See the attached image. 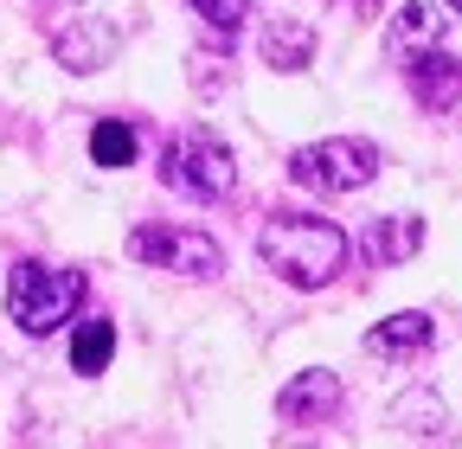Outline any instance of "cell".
Segmentation results:
<instances>
[{"instance_id":"obj_3","label":"cell","mask_w":462,"mask_h":449,"mask_svg":"<svg viewBox=\"0 0 462 449\" xmlns=\"http://www.w3.org/2000/svg\"><path fill=\"white\" fill-rule=\"evenodd\" d=\"M161 180L173 193H187L199 206L225 199L231 187H238V160H231V148L212 135V129H187V135H173L167 154H161Z\"/></svg>"},{"instance_id":"obj_16","label":"cell","mask_w":462,"mask_h":449,"mask_svg":"<svg viewBox=\"0 0 462 449\" xmlns=\"http://www.w3.org/2000/svg\"><path fill=\"white\" fill-rule=\"evenodd\" d=\"M398 424H411V430L430 436V430H443V405H437V399H404V405H398Z\"/></svg>"},{"instance_id":"obj_11","label":"cell","mask_w":462,"mask_h":449,"mask_svg":"<svg viewBox=\"0 0 462 449\" xmlns=\"http://www.w3.org/2000/svg\"><path fill=\"white\" fill-rule=\"evenodd\" d=\"M443 32H449V14H437L430 0H411V7H398V14H392V32H385V45L398 51V59H411V51L437 45Z\"/></svg>"},{"instance_id":"obj_15","label":"cell","mask_w":462,"mask_h":449,"mask_svg":"<svg viewBox=\"0 0 462 449\" xmlns=\"http://www.w3.org/2000/svg\"><path fill=\"white\" fill-rule=\"evenodd\" d=\"M193 14H199L212 32H238L245 14H251V0H193Z\"/></svg>"},{"instance_id":"obj_1","label":"cell","mask_w":462,"mask_h":449,"mask_svg":"<svg viewBox=\"0 0 462 449\" xmlns=\"http://www.w3.org/2000/svg\"><path fill=\"white\" fill-rule=\"evenodd\" d=\"M257 257L282 276V283H296V289H321L340 276L346 263V232L328 218H302V212H282L270 218L263 232H257Z\"/></svg>"},{"instance_id":"obj_7","label":"cell","mask_w":462,"mask_h":449,"mask_svg":"<svg viewBox=\"0 0 462 449\" xmlns=\"http://www.w3.org/2000/svg\"><path fill=\"white\" fill-rule=\"evenodd\" d=\"M411 96L430 109V116H449V109L462 103V65L449 59V51H437V45H424V51H411Z\"/></svg>"},{"instance_id":"obj_12","label":"cell","mask_w":462,"mask_h":449,"mask_svg":"<svg viewBox=\"0 0 462 449\" xmlns=\"http://www.w3.org/2000/svg\"><path fill=\"white\" fill-rule=\"evenodd\" d=\"M418 244H424V218L392 212V218H379V224H373L366 257H373V263H404V257H418Z\"/></svg>"},{"instance_id":"obj_18","label":"cell","mask_w":462,"mask_h":449,"mask_svg":"<svg viewBox=\"0 0 462 449\" xmlns=\"http://www.w3.org/2000/svg\"><path fill=\"white\" fill-rule=\"evenodd\" d=\"M449 7H462V0H449Z\"/></svg>"},{"instance_id":"obj_8","label":"cell","mask_w":462,"mask_h":449,"mask_svg":"<svg viewBox=\"0 0 462 449\" xmlns=\"http://www.w3.org/2000/svg\"><path fill=\"white\" fill-rule=\"evenodd\" d=\"M51 45H58V65H65V71H97V65L116 59V26H103V20H71Z\"/></svg>"},{"instance_id":"obj_6","label":"cell","mask_w":462,"mask_h":449,"mask_svg":"<svg viewBox=\"0 0 462 449\" xmlns=\"http://www.w3.org/2000/svg\"><path fill=\"white\" fill-rule=\"evenodd\" d=\"M334 411H340V379L328 366L296 372V379L282 385V399H276V417L282 424H334Z\"/></svg>"},{"instance_id":"obj_2","label":"cell","mask_w":462,"mask_h":449,"mask_svg":"<svg viewBox=\"0 0 462 449\" xmlns=\"http://www.w3.org/2000/svg\"><path fill=\"white\" fill-rule=\"evenodd\" d=\"M78 302H84V276L78 270H51V263L26 257L7 276V315L20 321V334H32V341L39 334H58L78 315Z\"/></svg>"},{"instance_id":"obj_5","label":"cell","mask_w":462,"mask_h":449,"mask_svg":"<svg viewBox=\"0 0 462 449\" xmlns=\"http://www.w3.org/2000/svg\"><path fill=\"white\" fill-rule=\"evenodd\" d=\"M129 257L154 263V270H173V276H218L225 270V251L206 232H187V224H135Z\"/></svg>"},{"instance_id":"obj_10","label":"cell","mask_w":462,"mask_h":449,"mask_svg":"<svg viewBox=\"0 0 462 449\" xmlns=\"http://www.w3.org/2000/svg\"><path fill=\"white\" fill-rule=\"evenodd\" d=\"M257 51H263L270 71H309V65H315V26H302V20H270Z\"/></svg>"},{"instance_id":"obj_4","label":"cell","mask_w":462,"mask_h":449,"mask_svg":"<svg viewBox=\"0 0 462 449\" xmlns=\"http://www.w3.org/2000/svg\"><path fill=\"white\" fill-rule=\"evenodd\" d=\"M289 174L315 193H360L379 180V148L360 142V135H334V142H315V148H296L289 154Z\"/></svg>"},{"instance_id":"obj_14","label":"cell","mask_w":462,"mask_h":449,"mask_svg":"<svg viewBox=\"0 0 462 449\" xmlns=\"http://www.w3.org/2000/svg\"><path fill=\"white\" fill-rule=\"evenodd\" d=\"M90 160H97V167H129V160H135V129L116 123V116L97 123V129H90Z\"/></svg>"},{"instance_id":"obj_17","label":"cell","mask_w":462,"mask_h":449,"mask_svg":"<svg viewBox=\"0 0 462 449\" xmlns=\"http://www.w3.org/2000/svg\"><path fill=\"white\" fill-rule=\"evenodd\" d=\"M340 7H346V14H373V7H379V0H340Z\"/></svg>"},{"instance_id":"obj_13","label":"cell","mask_w":462,"mask_h":449,"mask_svg":"<svg viewBox=\"0 0 462 449\" xmlns=\"http://www.w3.org/2000/svg\"><path fill=\"white\" fill-rule=\"evenodd\" d=\"M109 353H116V327L109 321H84L78 334H71V372H103L109 366Z\"/></svg>"},{"instance_id":"obj_9","label":"cell","mask_w":462,"mask_h":449,"mask_svg":"<svg viewBox=\"0 0 462 449\" xmlns=\"http://www.w3.org/2000/svg\"><path fill=\"white\" fill-rule=\"evenodd\" d=\"M430 341H437V321L418 315V308H404V315H392V321H379V327L366 334V353H379V360H404V353H424Z\"/></svg>"}]
</instances>
